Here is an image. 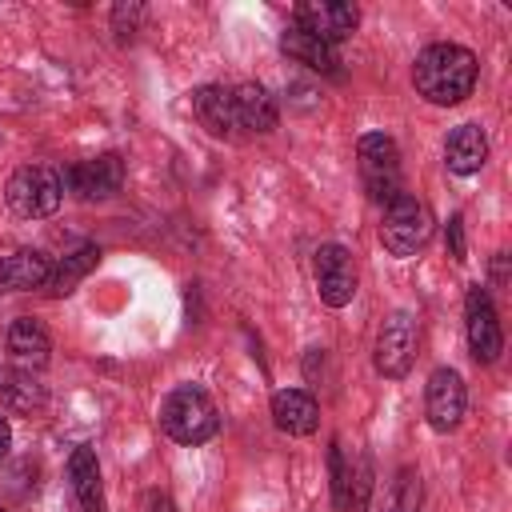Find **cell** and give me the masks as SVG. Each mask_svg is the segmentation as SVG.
I'll return each instance as SVG.
<instances>
[{
  "mask_svg": "<svg viewBox=\"0 0 512 512\" xmlns=\"http://www.w3.org/2000/svg\"><path fill=\"white\" fill-rule=\"evenodd\" d=\"M280 52H284L288 60L312 68V72H336V52H332V44L316 40L312 32H304V28H296V24L284 28V36H280Z\"/></svg>",
  "mask_w": 512,
  "mask_h": 512,
  "instance_id": "cell-20",
  "label": "cell"
},
{
  "mask_svg": "<svg viewBox=\"0 0 512 512\" xmlns=\"http://www.w3.org/2000/svg\"><path fill=\"white\" fill-rule=\"evenodd\" d=\"M136 20H140V4H116L112 8V32H116V40H128L136 32Z\"/></svg>",
  "mask_w": 512,
  "mask_h": 512,
  "instance_id": "cell-24",
  "label": "cell"
},
{
  "mask_svg": "<svg viewBox=\"0 0 512 512\" xmlns=\"http://www.w3.org/2000/svg\"><path fill=\"white\" fill-rule=\"evenodd\" d=\"M0 512H4V508H0Z\"/></svg>",
  "mask_w": 512,
  "mask_h": 512,
  "instance_id": "cell-29",
  "label": "cell"
},
{
  "mask_svg": "<svg viewBox=\"0 0 512 512\" xmlns=\"http://www.w3.org/2000/svg\"><path fill=\"white\" fill-rule=\"evenodd\" d=\"M140 512H176V504H172L164 492H148L144 504H140Z\"/></svg>",
  "mask_w": 512,
  "mask_h": 512,
  "instance_id": "cell-26",
  "label": "cell"
},
{
  "mask_svg": "<svg viewBox=\"0 0 512 512\" xmlns=\"http://www.w3.org/2000/svg\"><path fill=\"white\" fill-rule=\"evenodd\" d=\"M68 480H72V492H76V504L80 512H104V484H100V464H96V452L88 444H80L68 460Z\"/></svg>",
  "mask_w": 512,
  "mask_h": 512,
  "instance_id": "cell-19",
  "label": "cell"
},
{
  "mask_svg": "<svg viewBox=\"0 0 512 512\" xmlns=\"http://www.w3.org/2000/svg\"><path fill=\"white\" fill-rule=\"evenodd\" d=\"M124 184V160L116 152H104V156H92V160H80L72 168L60 172V188L72 192L76 200H108L116 196Z\"/></svg>",
  "mask_w": 512,
  "mask_h": 512,
  "instance_id": "cell-8",
  "label": "cell"
},
{
  "mask_svg": "<svg viewBox=\"0 0 512 512\" xmlns=\"http://www.w3.org/2000/svg\"><path fill=\"white\" fill-rule=\"evenodd\" d=\"M292 24L304 28V32H312L324 44H340V40H348L356 32L360 8L356 4H344V0H304V4H296Z\"/></svg>",
  "mask_w": 512,
  "mask_h": 512,
  "instance_id": "cell-11",
  "label": "cell"
},
{
  "mask_svg": "<svg viewBox=\"0 0 512 512\" xmlns=\"http://www.w3.org/2000/svg\"><path fill=\"white\" fill-rule=\"evenodd\" d=\"M464 332H468V352L476 364H492L504 352V332H500L496 308L480 284H472L464 296Z\"/></svg>",
  "mask_w": 512,
  "mask_h": 512,
  "instance_id": "cell-9",
  "label": "cell"
},
{
  "mask_svg": "<svg viewBox=\"0 0 512 512\" xmlns=\"http://www.w3.org/2000/svg\"><path fill=\"white\" fill-rule=\"evenodd\" d=\"M8 448H12V424L0 416V460L8 456Z\"/></svg>",
  "mask_w": 512,
  "mask_h": 512,
  "instance_id": "cell-27",
  "label": "cell"
},
{
  "mask_svg": "<svg viewBox=\"0 0 512 512\" xmlns=\"http://www.w3.org/2000/svg\"><path fill=\"white\" fill-rule=\"evenodd\" d=\"M332 500L340 512H364L368 496H372V464L360 448H344L340 440H332Z\"/></svg>",
  "mask_w": 512,
  "mask_h": 512,
  "instance_id": "cell-7",
  "label": "cell"
},
{
  "mask_svg": "<svg viewBox=\"0 0 512 512\" xmlns=\"http://www.w3.org/2000/svg\"><path fill=\"white\" fill-rule=\"evenodd\" d=\"M356 168H360V180H364V192L376 200V204H388L396 200L404 188H400V148L392 136L384 132H364L360 144H356Z\"/></svg>",
  "mask_w": 512,
  "mask_h": 512,
  "instance_id": "cell-4",
  "label": "cell"
},
{
  "mask_svg": "<svg viewBox=\"0 0 512 512\" xmlns=\"http://www.w3.org/2000/svg\"><path fill=\"white\" fill-rule=\"evenodd\" d=\"M476 72L480 64L464 44H428L412 64V84L428 104L452 108L472 96Z\"/></svg>",
  "mask_w": 512,
  "mask_h": 512,
  "instance_id": "cell-1",
  "label": "cell"
},
{
  "mask_svg": "<svg viewBox=\"0 0 512 512\" xmlns=\"http://www.w3.org/2000/svg\"><path fill=\"white\" fill-rule=\"evenodd\" d=\"M468 408V388L456 368H436L424 384V416L436 432H456Z\"/></svg>",
  "mask_w": 512,
  "mask_h": 512,
  "instance_id": "cell-10",
  "label": "cell"
},
{
  "mask_svg": "<svg viewBox=\"0 0 512 512\" xmlns=\"http://www.w3.org/2000/svg\"><path fill=\"white\" fill-rule=\"evenodd\" d=\"M4 196H8V208H12L16 216H24V220L52 216V212L60 208V196H64L60 172L48 168V164H24V168L12 172Z\"/></svg>",
  "mask_w": 512,
  "mask_h": 512,
  "instance_id": "cell-5",
  "label": "cell"
},
{
  "mask_svg": "<svg viewBox=\"0 0 512 512\" xmlns=\"http://www.w3.org/2000/svg\"><path fill=\"white\" fill-rule=\"evenodd\" d=\"M52 276V260L40 248H20L0 256V296L4 292H32L44 288Z\"/></svg>",
  "mask_w": 512,
  "mask_h": 512,
  "instance_id": "cell-13",
  "label": "cell"
},
{
  "mask_svg": "<svg viewBox=\"0 0 512 512\" xmlns=\"http://www.w3.org/2000/svg\"><path fill=\"white\" fill-rule=\"evenodd\" d=\"M232 108H236V128H244V132H272L280 120L268 88L256 80H244L232 88Z\"/></svg>",
  "mask_w": 512,
  "mask_h": 512,
  "instance_id": "cell-15",
  "label": "cell"
},
{
  "mask_svg": "<svg viewBox=\"0 0 512 512\" xmlns=\"http://www.w3.org/2000/svg\"><path fill=\"white\" fill-rule=\"evenodd\" d=\"M448 256H452L456 264L468 260V256H464V220H460V216L448 220Z\"/></svg>",
  "mask_w": 512,
  "mask_h": 512,
  "instance_id": "cell-25",
  "label": "cell"
},
{
  "mask_svg": "<svg viewBox=\"0 0 512 512\" xmlns=\"http://www.w3.org/2000/svg\"><path fill=\"white\" fill-rule=\"evenodd\" d=\"M192 112L200 120V128H208L212 136H236V108H232V88L224 84H200L192 92Z\"/></svg>",
  "mask_w": 512,
  "mask_h": 512,
  "instance_id": "cell-16",
  "label": "cell"
},
{
  "mask_svg": "<svg viewBox=\"0 0 512 512\" xmlns=\"http://www.w3.org/2000/svg\"><path fill=\"white\" fill-rule=\"evenodd\" d=\"M48 352H52V340H48V328L40 320H32V316L12 320V328H8V356H12L16 368H24V372L44 368Z\"/></svg>",
  "mask_w": 512,
  "mask_h": 512,
  "instance_id": "cell-17",
  "label": "cell"
},
{
  "mask_svg": "<svg viewBox=\"0 0 512 512\" xmlns=\"http://www.w3.org/2000/svg\"><path fill=\"white\" fill-rule=\"evenodd\" d=\"M100 264V248L96 244H84V248H76V252H68L56 268H52V276H48V296H68L92 268Z\"/></svg>",
  "mask_w": 512,
  "mask_h": 512,
  "instance_id": "cell-22",
  "label": "cell"
},
{
  "mask_svg": "<svg viewBox=\"0 0 512 512\" xmlns=\"http://www.w3.org/2000/svg\"><path fill=\"white\" fill-rule=\"evenodd\" d=\"M412 360H416V316L404 312V308H396V312L384 316V324L376 332L372 364H376L380 376L400 380V376H408Z\"/></svg>",
  "mask_w": 512,
  "mask_h": 512,
  "instance_id": "cell-6",
  "label": "cell"
},
{
  "mask_svg": "<svg viewBox=\"0 0 512 512\" xmlns=\"http://www.w3.org/2000/svg\"><path fill=\"white\" fill-rule=\"evenodd\" d=\"M44 404V384L16 364H0V408L8 412H36Z\"/></svg>",
  "mask_w": 512,
  "mask_h": 512,
  "instance_id": "cell-21",
  "label": "cell"
},
{
  "mask_svg": "<svg viewBox=\"0 0 512 512\" xmlns=\"http://www.w3.org/2000/svg\"><path fill=\"white\" fill-rule=\"evenodd\" d=\"M312 276H316V292L328 308H344L356 296V268L348 248L340 244H320L316 260H312Z\"/></svg>",
  "mask_w": 512,
  "mask_h": 512,
  "instance_id": "cell-12",
  "label": "cell"
},
{
  "mask_svg": "<svg viewBox=\"0 0 512 512\" xmlns=\"http://www.w3.org/2000/svg\"><path fill=\"white\" fill-rule=\"evenodd\" d=\"M420 504H424L420 472L416 468H400L396 480H392V492H388V512H420Z\"/></svg>",
  "mask_w": 512,
  "mask_h": 512,
  "instance_id": "cell-23",
  "label": "cell"
},
{
  "mask_svg": "<svg viewBox=\"0 0 512 512\" xmlns=\"http://www.w3.org/2000/svg\"><path fill=\"white\" fill-rule=\"evenodd\" d=\"M504 260H508L504 252H496V260H492V280L496 284H504Z\"/></svg>",
  "mask_w": 512,
  "mask_h": 512,
  "instance_id": "cell-28",
  "label": "cell"
},
{
  "mask_svg": "<svg viewBox=\"0 0 512 512\" xmlns=\"http://www.w3.org/2000/svg\"><path fill=\"white\" fill-rule=\"evenodd\" d=\"M272 420L288 436H312L316 424H320V404L304 388H280L272 396Z\"/></svg>",
  "mask_w": 512,
  "mask_h": 512,
  "instance_id": "cell-14",
  "label": "cell"
},
{
  "mask_svg": "<svg viewBox=\"0 0 512 512\" xmlns=\"http://www.w3.org/2000/svg\"><path fill=\"white\" fill-rule=\"evenodd\" d=\"M432 224H436V220H432L428 204H424L420 196H412V192H400L396 200L384 204L380 244H384L388 256L408 260V256H416V252L432 240Z\"/></svg>",
  "mask_w": 512,
  "mask_h": 512,
  "instance_id": "cell-3",
  "label": "cell"
},
{
  "mask_svg": "<svg viewBox=\"0 0 512 512\" xmlns=\"http://www.w3.org/2000/svg\"><path fill=\"white\" fill-rule=\"evenodd\" d=\"M488 160V140L476 124H456L444 140V164L456 172V176H472L480 172Z\"/></svg>",
  "mask_w": 512,
  "mask_h": 512,
  "instance_id": "cell-18",
  "label": "cell"
},
{
  "mask_svg": "<svg viewBox=\"0 0 512 512\" xmlns=\"http://www.w3.org/2000/svg\"><path fill=\"white\" fill-rule=\"evenodd\" d=\"M160 428L176 444H208L220 432V412L200 384H176L160 404Z\"/></svg>",
  "mask_w": 512,
  "mask_h": 512,
  "instance_id": "cell-2",
  "label": "cell"
}]
</instances>
